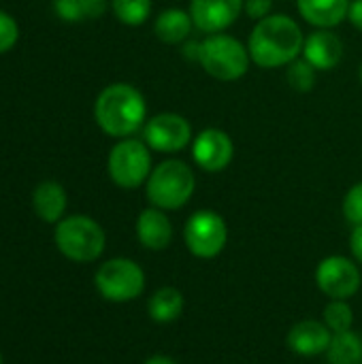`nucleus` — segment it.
Wrapping results in <instances>:
<instances>
[{
  "mask_svg": "<svg viewBox=\"0 0 362 364\" xmlns=\"http://www.w3.org/2000/svg\"><path fill=\"white\" fill-rule=\"evenodd\" d=\"M305 45V34L301 26L284 13H273L260 21L250 32L247 51L254 64L260 68L288 66L301 58Z\"/></svg>",
  "mask_w": 362,
  "mask_h": 364,
  "instance_id": "obj_1",
  "label": "nucleus"
},
{
  "mask_svg": "<svg viewBox=\"0 0 362 364\" xmlns=\"http://www.w3.org/2000/svg\"><path fill=\"white\" fill-rule=\"evenodd\" d=\"M94 119L105 134L128 139L147 122L145 96L130 83H111L94 102Z\"/></svg>",
  "mask_w": 362,
  "mask_h": 364,
  "instance_id": "obj_2",
  "label": "nucleus"
},
{
  "mask_svg": "<svg viewBox=\"0 0 362 364\" xmlns=\"http://www.w3.org/2000/svg\"><path fill=\"white\" fill-rule=\"evenodd\" d=\"M183 55L218 81H237L250 68V51L239 38L230 34H209L205 41H190L183 45Z\"/></svg>",
  "mask_w": 362,
  "mask_h": 364,
  "instance_id": "obj_3",
  "label": "nucleus"
},
{
  "mask_svg": "<svg viewBox=\"0 0 362 364\" xmlns=\"http://www.w3.org/2000/svg\"><path fill=\"white\" fill-rule=\"evenodd\" d=\"M194 188L196 179L190 164L171 158L160 162L151 171L145 186V194L151 207H158L162 211H177L183 205H188V200L194 194Z\"/></svg>",
  "mask_w": 362,
  "mask_h": 364,
  "instance_id": "obj_4",
  "label": "nucleus"
},
{
  "mask_svg": "<svg viewBox=\"0 0 362 364\" xmlns=\"http://www.w3.org/2000/svg\"><path fill=\"white\" fill-rule=\"evenodd\" d=\"M55 247L73 262H94L105 252V230L87 215H68L55 224Z\"/></svg>",
  "mask_w": 362,
  "mask_h": 364,
  "instance_id": "obj_5",
  "label": "nucleus"
},
{
  "mask_svg": "<svg viewBox=\"0 0 362 364\" xmlns=\"http://www.w3.org/2000/svg\"><path fill=\"white\" fill-rule=\"evenodd\" d=\"M107 171L111 181L117 188L134 190L147 183L154 166H151V149L145 141L139 139H119L107 158Z\"/></svg>",
  "mask_w": 362,
  "mask_h": 364,
  "instance_id": "obj_6",
  "label": "nucleus"
},
{
  "mask_svg": "<svg viewBox=\"0 0 362 364\" xmlns=\"http://www.w3.org/2000/svg\"><path fill=\"white\" fill-rule=\"evenodd\" d=\"M96 290L111 303H128L145 290V273L130 258H113L100 264L94 277Z\"/></svg>",
  "mask_w": 362,
  "mask_h": 364,
  "instance_id": "obj_7",
  "label": "nucleus"
},
{
  "mask_svg": "<svg viewBox=\"0 0 362 364\" xmlns=\"http://www.w3.org/2000/svg\"><path fill=\"white\" fill-rule=\"evenodd\" d=\"M183 241L196 258H215L226 247L228 226L220 213L211 209H201L188 218Z\"/></svg>",
  "mask_w": 362,
  "mask_h": 364,
  "instance_id": "obj_8",
  "label": "nucleus"
},
{
  "mask_svg": "<svg viewBox=\"0 0 362 364\" xmlns=\"http://www.w3.org/2000/svg\"><path fill=\"white\" fill-rule=\"evenodd\" d=\"M143 141L160 154H175L192 145L194 134L190 122L179 113H158L143 126Z\"/></svg>",
  "mask_w": 362,
  "mask_h": 364,
  "instance_id": "obj_9",
  "label": "nucleus"
},
{
  "mask_svg": "<svg viewBox=\"0 0 362 364\" xmlns=\"http://www.w3.org/2000/svg\"><path fill=\"white\" fill-rule=\"evenodd\" d=\"M318 288L333 301L352 299L361 290L362 277L358 267L344 256H329L318 264L316 271Z\"/></svg>",
  "mask_w": 362,
  "mask_h": 364,
  "instance_id": "obj_10",
  "label": "nucleus"
},
{
  "mask_svg": "<svg viewBox=\"0 0 362 364\" xmlns=\"http://www.w3.org/2000/svg\"><path fill=\"white\" fill-rule=\"evenodd\" d=\"M235 156V145L228 132L220 128H205L192 141V158L205 173L224 171Z\"/></svg>",
  "mask_w": 362,
  "mask_h": 364,
  "instance_id": "obj_11",
  "label": "nucleus"
},
{
  "mask_svg": "<svg viewBox=\"0 0 362 364\" xmlns=\"http://www.w3.org/2000/svg\"><path fill=\"white\" fill-rule=\"evenodd\" d=\"M243 4L245 0H192L190 15L196 30L205 34H218L237 21Z\"/></svg>",
  "mask_w": 362,
  "mask_h": 364,
  "instance_id": "obj_12",
  "label": "nucleus"
},
{
  "mask_svg": "<svg viewBox=\"0 0 362 364\" xmlns=\"http://www.w3.org/2000/svg\"><path fill=\"white\" fill-rule=\"evenodd\" d=\"M331 337H333V333L324 322L303 320L290 328V333L286 337V346L290 352H294L299 356L314 358V356L326 354Z\"/></svg>",
  "mask_w": 362,
  "mask_h": 364,
  "instance_id": "obj_13",
  "label": "nucleus"
},
{
  "mask_svg": "<svg viewBox=\"0 0 362 364\" xmlns=\"http://www.w3.org/2000/svg\"><path fill=\"white\" fill-rule=\"evenodd\" d=\"M316 70H333L344 60V41L331 30H316L305 38L301 53Z\"/></svg>",
  "mask_w": 362,
  "mask_h": 364,
  "instance_id": "obj_14",
  "label": "nucleus"
},
{
  "mask_svg": "<svg viewBox=\"0 0 362 364\" xmlns=\"http://www.w3.org/2000/svg\"><path fill=\"white\" fill-rule=\"evenodd\" d=\"M137 239L151 252L166 250L173 241V224L169 215L158 207H147L137 218Z\"/></svg>",
  "mask_w": 362,
  "mask_h": 364,
  "instance_id": "obj_15",
  "label": "nucleus"
},
{
  "mask_svg": "<svg viewBox=\"0 0 362 364\" xmlns=\"http://www.w3.org/2000/svg\"><path fill=\"white\" fill-rule=\"evenodd\" d=\"M297 6L307 23L320 30H331L348 19L350 0H297Z\"/></svg>",
  "mask_w": 362,
  "mask_h": 364,
  "instance_id": "obj_16",
  "label": "nucleus"
},
{
  "mask_svg": "<svg viewBox=\"0 0 362 364\" xmlns=\"http://www.w3.org/2000/svg\"><path fill=\"white\" fill-rule=\"evenodd\" d=\"M66 190L62 188V183L58 181H41L36 188H34V194H32V207H34V213L43 220V222H49V224H58L66 211Z\"/></svg>",
  "mask_w": 362,
  "mask_h": 364,
  "instance_id": "obj_17",
  "label": "nucleus"
},
{
  "mask_svg": "<svg viewBox=\"0 0 362 364\" xmlns=\"http://www.w3.org/2000/svg\"><path fill=\"white\" fill-rule=\"evenodd\" d=\"M192 28H194L192 15L183 9H166L156 17L154 23L156 36L166 45H177L188 41Z\"/></svg>",
  "mask_w": 362,
  "mask_h": 364,
  "instance_id": "obj_18",
  "label": "nucleus"
},
{
  "mask_svg": "<svg viewBox=\"0 0 362 364\" xmlns=\"http://www.w3.org/2000/svg\"><path fill=\"white\" fill-rule=\"evenodd\" d=\"M147 311L154 322H160V324L175 322L183 314V294L171 286L160 288L158 292L151 294L147 303Z\"/></svg>",
  "mask_w": 362,
  "mask_h": 364,
  "instance_id": "obj_19",
  "label": "nucleus"
},
{
  "mask_svg": "<svg viewBox=\"0 0 362 364\" xmlns=\"http://www.w3.org/2000/svg\"><path fill=\"white\" fill-rule=\"evenodd\" d=\"M111 0H53V11L62 21L79 23L105 15Z\"/></svg>",
  "mask_w": 362,
  "mask_h": 364,
  "instance_id": "obj_20",
  "label": "nucleus"
},
{
  "mask_svg": "<svg viewBox=\"0 0 362 364\" xmlns=\"http://www.w3.org/2000/svg\"><path fill=\"white\" fill-rule=\"evenodd\" d=\"M326 358L331 364H362V337L354 331L333 333Z\"/></svg>",
  "mask_w": 362,
  "mask_h": 364,
  "instance_id": "obj_21",
  "label": "nucleus"
},
{
  "mask_svg": "<svg viewBox=\"0 0 362 364\" xmlns=\"http://www.w3.org/2000/svg\"><path fill=\"white\" fill-rule=\"evenodd\" d=\"M113 15L126 26H141L151 15V0H111Z\"/></svg>",
  "mask_w": 362,
  "mask_h": 364,
  "instance_id": "obj_22",
  "label": "nucleus"
},
{
  "mask_svg": "<svg viewBox=\"0 0 362 364\" xmlns=\"http://www.w3.org/2000/svg\"><path fill=\"white\" fill-rule=\"evenodd\" d=\"M286 79H288V85L297 92H312L314 85H316V79H318V70L301 55L297 58L294 62H290L286 66Z\"/></svg>",
  "mask_w": 362,
  "mask_h": 364,
  "instance_id": "obj_23",
  "label": "nucleus"
},
{
  "mask_svg": "<svg viewBox=\"0 0 362 364\" xmlns=\"http://www.w3.org/2000/svg\"><path fill=\"white\" fill-rule=\"evenodd\" d=\"M324 324L331 328V333L352 331V324H354L352 307L346 301H331L324 307Z\"/></svg>",
  "mask_w": 362,
  "mask_h": 364,
  "instance_id": "obj_24",
  "label": "nucleus"
},
{
  "mask_svg": "<svg viewBox=\"0 0 362 364\" xmlns=\"http://www.w3.org/2000/svg\"><path fill=\"white\" fill-rule=\"evenodd\" d=\"M344 215L352 226L362 224V181L354 183L344 198Z\"/></svg>",
  "mask_w": 362,
  "mask_h": 364,
  "instance_id": "obj_25",
  "label": "nucleus"
},
{
  "mask_svg": "<svg viewBox=\"0 0 362 364\" xmlns=\"http://www.w3.org/2000/svg\"><path fill=\"white\" fill-rule=\"evenodd\" d=\"M19 38V26L13 15L0 11V53H6Z\"/></svg>",
  "mask_w": 362,
  "mask_h": 364,
  "instance_id": "obj_26",
  "label": "nucleus"
},
{
  "mask_svg": "<svg viewBox=\"0 0 362 364\" xmlns=\"http://www.w3.org/2000/svg\"><path fill=\"white\" fill-rule=\"evenodd\" d=\"M243 11L247 13L250 19L260 21V19L273 15V0H245Z\"/></svg>",
  "mask_w": 362,
  "mask_h": 364,
  "instance_id": "obj_27",
  "label": "nucleus"
},
{
  "mask_svg": "<svg viewBox=\"0 0 362 364\" xmlns=\"http://www.w3.org/2000/svg\"><path fill=\"white\" fill-rule=\"evenodd\" d=\"M348 19L350 23L362 32V0H350V9H348Z\"/></svg>",
  "mask_w": 362,
  "mask_h": 364,
  "instance_id": "obj_28",
  "label": "nucleus"
},
{
  "mask_svg": "<svg viewBox=\"0 0 362 364\" xmlns=\"http://www.w3.org/2000/svg\"><path fill=\"white\" fill-rule=\"evenodd\" d=\"M350 250L354 254V258L362 264V224L361 226H354L352 230V237H350Z\"/></svg>",
  "mask_w": 362,
  "mask_h": 364,
  "instance_id": "obj_29",
  "label": "nucleus"
},
{
  "mask_svg": "<svg viewBox=\"0 0 362 364\" xmlns=\"http://www.w3.org/2000/svg\"><path fill=\"white\" fill-rule=\"evenodd\" d=\"M145 364H177L175 360H171L169 356H151Z\"/></svg>",
  "mask_w": 362,
  "mask_h": 364,
  "instance_id": "obj_30",
  "label": "nucleus"
},
{
  "mask_svg": "<svg viewBox=\"0 0 362 364\" xmlns=\"http://www.w3.org/2000/svg\"><path fill=\"white\" fill-rule=\"evenodd\" d=\"M358 77H361V81H362V64H361V70H358Z\"/></svg>",
  "mask_w": 362,
  "mask_h": 364,
  "instance_id": "obj_31",
  "label": "nucleus"
},
{
  "mask_svg": "<svg viewBox=\"0 0 362 364\" xmlns=\"http://www.w3.org/2000/svg\"><path fill=\"white\" fill-rule=\"evenodd\" d=\"M0 364H2V356H0Z\"/></svg>",
  "mask_w": 362,
  "mask_h": 364,
  "instance_id": "obj_32",
  "label": "nucleus"
}]
</instances>
